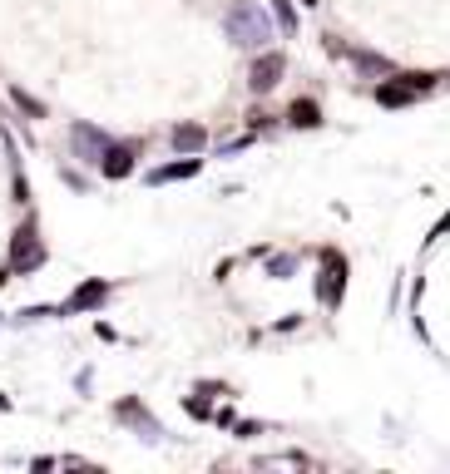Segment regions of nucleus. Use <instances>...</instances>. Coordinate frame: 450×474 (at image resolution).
Masks as SVG:
<instances>
[{"instance_id": "obj_14", "label": "nucleus", "mask_w": 450, "mask_h": 474, "mask_svg": "<svg viewBox=\"0 0 450 474\" xmlns=\"http://www.w3.org/2000/svg\"><path fill=\"white\" fill-rule=\"evenodd\" d=\"M10 99H15V104H20V109H25L30 119H45V104H40V99H30L25 90H10Z\"/></svg>"}, {"instance_id": "obj_9", "label": "nucleus", "mask_w": 450, "mask_h": 474, "mask_svg": "<svg viewBox=\"0 0 450 474\" xmlns=\"http://www.w3.org/2000/svg\"><path fill=\"white\" fill-rule=\"evenodd\" d=\"M105 296H109V282H85L70 301H65V311H90V306H100Z\"/></svg>"}, {"instance_id": "obj_11", "label": "nucleus", "mask_w": 450, "mask_h": 474, "mask_svg": "<svg viewBox=\"0 0 450 474\" xmlns=\"http://www.w3.org/2000/svg\"><path fill=\"white\" fill-rule=\"evenodd\" d=\"M411 99H416L411 85H391V80H386V85L376 90V104H381V109H401V104H411Z\"/></svg>"}, {"instance_id": "obj_12", "label": "nucleus", "mask_w": 450, "mask_h": 474, "mask_svg": "<svg viewBox=\"0 0 450 474\" xmlns=\"http://www.w3.org/2000/svg\"><path fill=\"white\" fill-rule=\"evenodd\" d=\"M287 119H292L297 129H317V124H322V109H317L312 99H297V104L287 109Z\"/></svg>"}, {"instance_id": "obj_19", "label": "nucleus", "mask_w": 450, "mask_h": 474, "mask_svg": "<svg viewBox=\"0 0 450 474\" xmlns=\"http://www.w3.org/2000/svg\"><path fill=\"white\" fill-rule=\"evenodd\" d=\"M302 5H317V0H302Z\"/></svg>"}, {"instance_id": "obj_2", "label": "nucleus", "mask_w": 450, "mask_h": 474, "mask_svg": "<svg viewBox=\"0 0 450 474\" xmlns=\"http://www.w3.org/2000/svg\"><path fill=\"white\" fill-rule=\"evenodd\" d=\"M45 262V242L35 237V227L25 222L20 232H15V242H10V272H35Z\"/></svg>"}, {"instance_id": "obj_8", "label": "nucleus", "mask_w": 450, "mask_h": 474, "mask_svg": "<svg viewBox=\"0 0 450 474\" xmlns=\"http://www.w3.org/2000/svg\"><path fill=\"white\" fill-rule=\"evenodd\" d=\"M100 168H105V178H129V173H134V149L109 144V149H105V158H100Z\"/></svg>"}, {"instance_id": "obj_7", "label": "nucleus", "mask_w": 450, "mask_h": 474, "mask_svg": "<svg viewBox=\"0 0 450 474\" xmlns=\"http://www.w3.org/2000/svg\"><path fill=\"white\" fill-rule=\"evenodd\" d=\"M119 420H129V425H139V435H144V440H159V435H164V430H159V425L149 420V410H144L139 400H119Z\"/></svg>"}, {"instance_id": "obj_1", "label": "nucleus", "mask_w": 450, "mask_h": 474, "mask_svg": "<svg viewBox=\"0 0 450 474\" xmlns=\"http://www.w3.org/2000/svg\"><path fill=\"white\" fill-rule=\"evenodd\" d=\"M227 35H232L237 45H252V50H257V45H267V40H272V25H267V15H262L257 5H247V0H242V5H232V10H227Z\"/></svg>"}, {"instance_id": "obj_13", "label": "nucleus", "mask_w": 450, "mask_h": 474, "mask_svg": "<svg viewBox=\"0 0 450 474\" xmlns=\"http://www.w3.org/2000/svg\"><path fill=\"white\" fill-rule=\"evenodd\" d=\"M351 65H356L361 75H391V60H381V55H371V50H351Z\"/></svg>"}, {"instance_id": "obj_15", "label": "nucleus", "mask_w": 450, "mask_h": 474, "mask_svg": "<svg viewBox=\"0 0 450 474\" xmlns=\"http://www.w3.org/2000/svg\"><path fill=\"white\" fill-rule=\"evenodd\" d=\"M272 15L282 20V30H297V10H292L287 0H272Z\"/></svg>"}, {"instance_id": "obj_4", "label": "nucleus", "mask_w": 450, "mask_h": 474, "mask_svg": "<svg viewBox=\"0 0 450 474\" xmlns=\"http://www.w3.org/2000/svg\"><path fill=\"white\" fill-rule=\"evenodd\" d=\"M282 55H257L252 60V95H267V90H277V80H282Z\"/></svg>"}, {"instance_id": "obj_6", "label": "nucleus", "mask_w": 450, "mask_h": 474, "mask_svg": "<svg viewBox=\"0 0 450 474\" xmlns=\"http://www.w3.org/2000/svg\"><path fill=\"white\" fill-rule=\"evenodd\" d=\"M198 168H203V158H178V163H164V168H154V173H149V183H154V188H164V183L193 178Z\"/></svg>"}, {"instance_id": "obj_17", "label": "nucleus", "mask_w": 450, "mask_h": 474, "mask_svg": "<svg viewBox=\"0 0 450 474\" xmlns=\"http://www.w3.org/2000/svg\"><path fill=\"white\" fill-rule=\"evenodd\" d=\"M446 232H450V212L441 217V222H436V227H431V242H436V237H446Z\"/></svg>"}, {"instance_id": "obj_3", "label": "nucleus", "mask_w": 450, "mask_h": 474, "mask_svg": "<svg viewBox=\"0 0 450 474\" xmlns=\"http://www.w3.org/2000/svg\"><path fill=\"white\" fill-rule=\"evenodd\" d=\"M341 291H346V262H341V252H327V262H322V277H317V296H322L327 306H337Z\"/></svg>"}, {"instance_id": "obj_18", "label": "nucleus", "mask_w": 450, "mask_h": 474, "mask_svg": "<svg viewBox=\"0 0 450 474\" xmlns=\"http://www.w3.org/2000/svg\"><path fill=\"white\" fill-rule=\"evenodd\" d=\"M5 405H10V400H5V395H0V410H5Z\"/></svg>"}, {"instance_id": "obj_16", "label": "nucleus", "mask_w": 450, "mask_h": 474, "mask_svg": "<svg viewBox=\"0 0 450 474\" xmlns=\"http://www.w3.org/2000/svg\"><path fill=\"white\" fill-rule=\"evenodd\" d=\"M188 415H193V420H208L213 410H208V400H188Z\"/></svg>"}, {"instance_id": "obj_10", "label": "nucleus", "mask_w": 450, "mask_h": 474, "mask_svg": "<svg viewBox=\"0 0 450 474\" xmlns=\"http://www.w3.org/2000/svg\"><path fill=\"white\" fill-rule=\"evenodd\" d=\"M173 149H178V153H203V149H208V134H203L198 124H178V129H173Z\"/></svg>"}, {"instance_id": "obj_5", "label": "nucleus", "mask_w": 450, "mask_h": 474, "mask_svg": "<svg viewBox=\"0 0 450 474\" xmlns=\"http://www.w3.org/2000/svg\"><path fill=\"white\" fill-rule=\"evenodd\" d=\"M70 144H75L80 158H95V163H100L105 149H109V139H105L100 129H90V124H75V129H70Z\"/></svg>"}]
</instances>
